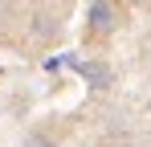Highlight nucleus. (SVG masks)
Instances as JSON below:
<instances>
[{
    "instance_id": "1",
    "label": "nucleus",
    "mask_w": 151,
    "mask_h": 147,
    "mask_svg": "<svg viewBox=\"0 0 151 147\" xmlns=\"http://www.w3.org/2000/svg\"><path fill=\"white\" fill-rule=\"evenodd\" d=\"M86 21H90L94 33H110V29L119 24V12H114V4H110V0H94V4H90V12H86Z\"/></svg>"
},
{
    "instance_id": "2",
    "label": "nucleus",
    "mask_w": 151,
    "mask_h": 147,
    "mask_svg": "<svg viewBox=\"0 0 151 147\" xmlns=\"http://www.w3.org/2000/svg\"><path fill=\"white\" fill-rule=\"evenodd\" d=\"M82 78H86V82H90L94 90H102V86L110 82V70H106V66H94V61H90V66H82Z\"/></svg>"
},
{
    "instance_id": "3",
    "label": "nucleus",
    "mask_w": 151,
    "mask_h": 147,
    "mask_svg": "<svg viewBox=\"0 0 151 147\" xmlns=\"http://www.w3.org/2000/svg\"><path fill=\"white\" fill-rule=\"evenodd\" d=\"M25 147H57L49 139V135H41V131H33V135H25Z\"/></svg>"
}]
</instances>
